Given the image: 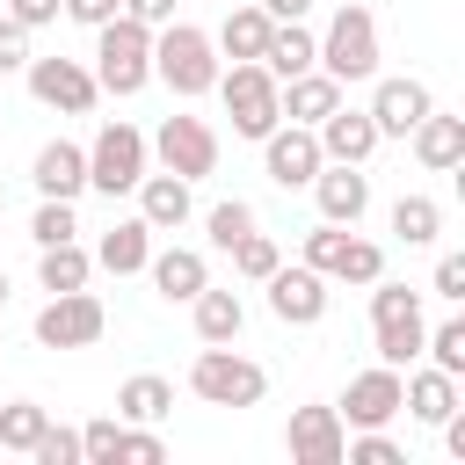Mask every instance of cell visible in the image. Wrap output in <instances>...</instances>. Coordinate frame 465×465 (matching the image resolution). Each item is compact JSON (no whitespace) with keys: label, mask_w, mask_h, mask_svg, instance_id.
Listing matches in <instances>:
<instances>
[{"label":"cell","mask_w":465,"mask_h":465,"mask_svg":"<svg viewBox=\"0 0 465 465\" xmlns=\"http://www.w3.org/2000/svg\"><path fill=\"white\" fill-rule=\"evenodd\" d=\"M116 458H131V465H160V458H167V443H160L145 421H124V429H116Z\"/></svg>","instance_id":"74e56055"},{"label":"cell","mask_w":465,"mask_h":465,"mask_svg":"<svg viewBox=\"0 0 465 465\" xmlns=\"http://www.w3.org/2000/svg\"><path fill=\"white\" fill-rule=\"evenodd\" d=\"M94 87L102 94H138V87H153V29L145 22H131V15H109L102 29H94Z\"/></svg>","instance_id":"7a4b0ae2"},{"label":"cell","mask_w":465,"mask_h":465,"mask_svg":"<svg viewBox=\"0 0 465 465\" xmlns=\"http://www.w3.org/2000/svg\"><path fill=\"white\" fill-rule=\"evenodd\" d=\"M262 291H269V312H276L283 327H320V320H327V298H334V291H327V276H320V269H305V262H298V269H283V262H276V269L262 276Z\"/></svg>","instance_id":"7c38bea8"},{"label":"cell","mask_w":465,"mask_h":465,"mask_svg":"<svg viewBox=\"0 0 465 465\" xmlns=\"http://www.w3.org/2000/svg\"><path fill=\"white\" fill-rule=\"evenodd\" d=\"M29 240H36V247L80 240V218H73V203H65V196H44V203H36V218H29Z\"/></svg>","instance_id":"e575fe53"},{"label":"cell","mask_w":465,"mask_h":465,"mask_svg":"<svg viewBox=\"0 0 465 465\" xmlns=\"http://www.w3.org/2000/svg\"><path fill=\"white\" fill-rule=\"evenodd\" d=\"M421 356H429L436 371L465 378V320H443V327H429V334H421Z\"/></svg>","instance_id":"d590c367"},{"label":"cell","mask_w":465,"mask_h":465,"mask_svg":"<svg viewBox=\"0 0 465 465\" xmlns=\"http://www.w3.org/2000/svg\"><path fill=\"white\" fill-rule=\"evenodd\" d=\"M29 458H36V465H80V429H58V421H51Z\"/></svg>","instance_id":"f35d334b"},{"label":"cell","mask_w":465,"mask_h":465,"mask_svg":"<svg viewBox=\"0 0 465 465\" xmlns=\"http://www.w3.org/2000/svg\"><path fill=\"white\" fill-rule=\"evenodd\" d=\"M334 414H341V429H385V421L400 414V371H392V363H371V371H356Z\"/></svg>","instance_id":"5bb4252c"},{"label":"cell","mask_w":465,"mask_h":465,"mask_svg":"<svg viewBox=\"0 0 465 465\" xmlns=\"http://www.w3.org/2000/svg\"><path fill=\"white\" fill-rule=\"evenodd\" d=\"M145 160H153L145 131L124 124V116H109V124L94 131V145H87V189H102V196H131L138 174H145Z\"/></svg>","instance_id":"ba28073f"},{"label":"cell","mask_w":465,"mask_h":465,"mask_svg":"<svg viewBox=\"0 0 465 465\" xmlns=\"http://www.w3.org/2000/svg\"><path fill=\"white\" fill-rule=\"evenodd\" d=\"M320 138H312V124H276L269 138H262V174L276 182V189H305L312 174H320Z\"/></svg>","instance_id":"4fadbf2b"},{"label":"cell","mask_w":465,"mask_h":465,"mask_svg":"<svg viewBox=\"0 0 465 465\" xmlns=\"http://www.w3.org/2000/svg\"><path fill=\"white\" fill-rule=\"evenodd\" d=\"M22 80H29V94H36L44 109H58V116H87V109L102 102V87H94V73H87L80 58H36V51H29Z\"/></svg>","instance_id":"8fae6325"},{"label":"cell","mask_w":465,"mask_h":465,"mask_svg":"<svg viewBox=\"0 0 465 465\" xmlns=\"http://www.w3.org/2000/svg\"><path fill=\"white\" fill-rule=\"evenodd\" d=\"M341 458H349V465H407V450H400L385 429H356V436L341 443Z\"/></svg>","instance_id":"8d00e7d4"},{"label":"cell","mask_w":465,"mask_h":465,"mask_svg":"<svg viewBox=\"0 0 465 465\" xmlns=\"http://www.w3.org/2000/svg\"><path fill=\"white\" fill-rule=\"evenodd\" d=\"M102 327H109V312H102V298L87 283L80 291H51V305L36 312V341L44 349H94Z\"/></svg>","instance_id":"30bf717a"},{"label":"cell","mask_w":465,"mask_h":465,"mask_svg":"<svg viewBox=\"0 0 465 465\" xmlns=\"http://www.w3.org/2000/svg\"><path fill=\"white\" fill-rule=\"evenodd\" d=\"M320 73L341 80V87L378 80V15L363 0H349V7L327 15V29H320Z\"/></svg>","instance_id":"277c9868"},{"label":"cell","mask_w":465,"mask_h":465,"mask_svg":"<svg viewBox=\"0 0 465 465\" xmlns=\"http://www.w3.org/2000/svg\"><path fill=\"white\" fill-rule=\"evenodd\" d=\"M363 291H371V341H378V363L407 371V363L421 356V334H429L421 291H414V283H392V276H378V283H363Z\"/></svg>","instance_id":"3957f363"},{"label":"cell","mask_w":465,"mask_h":465,"mask_svg":"<svg viewBox=\"0 0 465 465\" xmlns=\"http://www.w3.org/2000/svg\"><path fill=\"white\" fill-rule=\"evenodd\" d=\"M131 196H138V218H145L153 232H182V225H189V211H196V203H189V182H182V174H167V167H160V174L145 167Z\"/></svg>","instance_id":"ffe728a7"},{"label":"cell","mask_w":465,"mask_h":465,"mask_svg":"<svg viewBox=\"0 0 465 465\" xmlns=\"http://www.w3.org/2000/svg\"><path fill=\"white\" fill-rule=\"evenodd\" d=\"M145 276H153V291H160L167 305H189V298L211 283V262H203L196 247H160V254L145 262Z\"/></svg>","instance_id":"603a6c76"},{"label":"cell","mask_w":465,"mask_h":465,"mask_svg":"<svg viewBox=\"0 0 465 465\" xmlns=\"http://www.w3.org/2000/svg\"><path fill=\"white\" fill-rule=\"evenodd\" d=\"M276 102H283V124H320V116L341 102V80H327V73L312 65V73L283 80V87H276Z\"/></svg>","instance_id":"484cf974"},{"label":"cell","mask_w":465,"mask_h":465,"mask_svg":"<svg viewBox=\"0 0 465 465\" xmlns=\"http://www.w3.org/2000/svg\"><path fill=\"white\" fill-rule=\"evenodd\" d=\"M87 276H94V254H87L80 240H58V247L36 254V283H44V291H80Z\"/></svg>","instance_id":"4dcf8cb0"},{"label":"cell","mask_w":465,"mask_h":465,"mask_svg":"<svg viewBox=\"0 0 465 465\" xmlns=\"http://www.w3.org/2000/svg\"><path fill=\"white\" fill-rule=\"evenodd\" d=\"M0 15H15V22L36 36V29H51V22H58V0H0Z\"/></svg>","instance_id":"7bdbcfd3"},{"label":"cell","mask_w":465,"mask_h":465,"mask_svg":"<svg viewBox=\"0 0 465 465\" xmlns=\"http://www.w3.org/2000/svg\"><path fill=\"white\" fill-rule=\"evenodd\" d=\"M58 15L80 22V29H102L109 15H124V0H58Z\"/></svg>","instance_id":"ee69618b"},{"label":"cell","mask_w":465,"mask_h":465,"mask_svg":"<svg viewBox=\"0 0 465 465\" xmlns=\"http://www.w3.org/2000/svg\"><path fill=\"white\" fill-rule=\"evenodd\" d=\"M225 254H232V269H240V276H247V283H262V276H269V269H276V262H283V247H276V240H269V232H262V225H254V232H240V240H232V247H225Z\"/></svg>","instance_id":"836d02e7"},{"label":"cell","mask_w":465,"mask_h":465,"mask_svg":"<svg viewBox=\"0 0 465 465\" xmlns=\"http://www.w3.org/2000/svg\"><path fill=\"white\" fill-rule=\"evenodd\" d=\"M124 15L145 22V29H160V22H174V0H124Z\"/></svg>","instance_id":"f6af8a7d"},{"label":"cell","mask_w":465,"mask_h":465,"mask_svg":"<svg viewBox=\"0 0 465 465\" xmlns=\"http://www.w3.org/2000/svg\"><path fill=\"white\" fill-rule=\"evenodd\" d=\"M312 138H320V153L327 160H349V167H363L385 138H378V124H371V109H349V102H334L320 124H312Z\"/></svg>","instance_id":"e0dca14e"},{"label":"cell","mask_w":465,"mask_h":465,"mask_svg":"<svg viewBox=\"0 0 465 465\" xmlns=\"http://www.w3.org/2000/svg\"><path fill=\"white\" fill-rule=\"evenodd\" d=\"M269 29H276V22H269V15H262V7L247 0V7H232V15L218 22V36H211V44H218L225 58H262V44H269Z\"/></svg>","instance_id":"f1b7e54d"},{"label":"cell","mask_w":465,"mask_h":465,"mask_svg":"<svg viewBox=\"0 0 465 465\" xmlns=\"http://www.w3.org/2000/svg\"><path fill=\"white\" fill-rule=\"evenodd\" d=\"M305 269H320L327 283H378L385 276V247L378 240H363L356 225H312L305 232Z\"/></svg>","instance_id":"52a82bcc"},{"label":"cell","mask_w":465,"mask_h":465,"mask_svg":"<svg viewBox=\"0 0 465 465\" xmlns=\"http://www.w3.org/2000/svg\"><path fill=\"white\" fill-rule=\"evenodd\" d=\"M429 291H436L443 305H465V254H443L436 276H429Z\"/></svg>","instance_id":"60d3db41"},{"label":"cell","mask_w":465,"mask_h":465,"mask_svg":"<svg viewBox=\"0 0 465 465\" xmlns=\"http://www.w3.org/2000/svg\"><path fill=\"white\" fill-rule=\"evenodd\" d=\"M174 414V385L160 378V371H138V378H124L116 385V421H167Z\"/></svg>","instance_id":"83f0119b"},{"label":"cell","mask_w":465,"mask_h":465,"mask_svg":"<svg viewBox=\"0 0 465 465\" xmlns=\"http://www.w3.org/2000/svg\"><path fill=\"white\" fill-rule=\"evenodd\" d=\"M189 312H196V341H240V327H247L240 291H218V283H203L189 298Z\"/></svg>","instance_id":"4316f807"},{"label":"cell","mask_w":465,"mask_h":465,"mask_svg":"<svg viewBox=\"0 0 465 465\" xmlns=\"http://www.w3.org/2000/svg\"><path fill=\"white\" fill-rule=\"evenodd\" d=\"M450 407H458V378H450V371L429 363V371H407V378H400V414H414V421L436 429Z\"/></svg>","instance_id":"d4e9b609"},{"label":"cell","mask_w":465,"mask_h":465,"mask_svg":"<svg viewBox=\"0 0 465 465\" xmlns=\"http://www.w3.org/2000/svg\"><path fill=\"white\" fill-rule=\"evenodd\" d=\"M429 109H436V94H429L421 80H378V87H371V124H378V138H407Z\"/></svg>","instance_id":"ac0fdd59"},{"label":"cell","mask_w":465,"mask_h":465,"mask_svg":"<svg viewBox=\"0 0 465 465\" xmlns=\"http://www.w3.org/2000/svg\"><path fill=\"white\" fill-rule=\"evenodd\" d=\"M218 44H211V29H196V22H160L153 29V80H167L182 102H196V94H211L218 87Z\"/></svg>","instance_id":"6da1fadb"},{"label":"cell","mask_w":465,"mask_h":465,"mask_svg":"<svg viewBox=\"0 0 465 465\" xmlns=\"http://www.w3.org/2000/svg\"><path fill=\"white\" fill-rule=\"evenodd\" d=\"M145 145H153V160H160L167 174H182V182L218 174V131H211L203 116H160V131H153Z\"/></svg>","instance_id":"9c48e42d"},{"label":"cell","mask_w":465,"mask_h":465,"mask_svg":"<svg viewBox=\"0 0 465 465\" xmlns=\"http://www.w3.org/2000/svg\"><path fill=\"white\" fill-rule=\"evenodd\" d=\"M0 305H7V269H0Z\"/></svg>","instance_id":"7dc6e473"},{"label":"cell","mask_w":465,"mask_h":465,"mask_svg":"<svg viewBox=\"0 0 465 465\" xmlns=\"http://www.w3.org/2000/svg\"><path fill=\"white\" fill-rule=\"evenodd\" d=\"M385 225H392L400 247H429V240L443 232V203H436V196H400V203L385 211Z\"/></svg>","instance_id":"f546056e"},{"label":"cell","mask_w":465,"mask_h":465,"mask_svg":"<svg viewBox=\"0 0 465 465\" xmlns=\"http://www.w3.org/2000/svg\"><path fill=\"white\" fill-rule=\"evenodd\" d=\"M414 160L429 167V174H450V167H465V116H443V109H429L414 131Z\"/></svg>","instance_id":"44dd1931"},{"label":"cell","mask_w":465,"mask_h":465,"mask_svg":"<svg viewBox=\"0 0 465 465\" xmlns=\"http://www.w3.org/2000/svg\"><path fill=\"white\" fill-rule=\"evenodd\" d=\"M254 225H262V218H254V203H247V196H225V203H211V211H203L211 247H232V240H240V232H254Z\"/></svg>","instance_id":"d6a6232c"},{"label":"cell","mask_w":465,"mask_h":465,"mask_svg":"<svg viewBox=\"0 0 465 465\" xmlns=\"http://www.w3.org/2000/svg\"><path fill=\"white\" fill-rule=\"evenodd\" d=\"M116 429H124V421H87V429H80V458H87V465H116Z\"/></svg>","instance_id":"ab89813d"},{"label":"cell","mask_w":465,"mask_h":465,"mask_svg":"<svg viewBox=\"0 0 465 465\" xmlns=\"http://www.w3.org/2000/svg\"><path fill=\"white\" fill-rule=\"evenodd\" d=\"M341 443H349V429H341L334 407H298L291 429H283L291 465H341Z\"/></svg>","instance_id":"2e32d148"},{"label":"cell","mask_w":465,"mask_h":465,"mask_svg":"<svg viewBox=\"0 0 465 465\" xmlns=\"http://www.w3.org/2000/svg\"><path fill=\"white\" fill-rule=\"evenodd\" d=\"M44 429H51V407H36V400H7V407H0V450L29 458Z\"/></svg>","instance_id":"1f68e13d"},{"label":"cell","mask_w":465,"mask_h":465,"mask_svg":"<svg viewBox=\"0 0 465 465\" xmlns=\"http://www.w3.org/2000/svg\"><path fill=\"white\" fill-rule=\"evenodd\" d=\"M29 182H36V196H80L87 189V145H73V138H51V145H36V160H29Z\"/></svg>","instance_id":"d6986e66"},{"label":"cell","mask_w":465,"mask_h":465,"mask_svg":"<svg viewBox=\"0 0 465 465\" xmlns=\"http://www.w3.org/2000/svg\"><path fill=\"white\" fill-rule=\"evenodd\" d=\"M254 7H262L269 22H305V15H312V0H254Z\"/></svg>","instance_id":"bcb514c9"},{"label":"cell","mask_w":465,"mask_h":465,"mask_svg":"<svg viewBox=\"0 0 465 465\" xmlns=\"http://www.w3.org/2000/svg\"><path fill=\"white\" fill-rule=\"evenodd\" d=\"M189 392H196L203 407H262L269 371H262L254 356H240L232 341H203L196 363H189Z\"/></svg>","instance_id":"5b68a950"},{"label":"cell","mask_w":465,"mask_h":465,"mask_svg":"<svg viewBox=\"0 0 465 465\" xmlns=\"http://www.w3.org/2000/svg\"><path fill=\"white\" fill-rule=\"evenodd\" d=\"M29 65V29L15 15H0V73H22Z\"/></svg>","instance_id":"b9f144b4"},{"label":"cell","mask_w":465,"mask_h":465,"mask_svg":"<svg viewBox=\"0 0 465 465\" xmlns=\"http://www.w3.org/2000/svg\"><path fill=\"white\" fill-rule=\"evenodd\" d=\"M211 94H225V116H232V131L240 138H269L276 124H283V102H276V73L262 65V58H232V65H218V87Z\"/></svg>","instance_id":"8992f818"},{"label":"cell","mask_w":465,"mask_h":465,"mask_svg":"<svg viewBox=\"0 0 465 465\" xmlns=\"http://www.w3.org/2000/svg\"><path fill=\"white\" fill-rule=\"evenodd\" d=\"M0 211H7V189H0Z\"/></svg>","instance_id":"c3c4849f"},{"label":"cell","mask_w":465,"mask_h":465,"mask_svg":"<svg viewBox=\"0 0 465 465\" xmlns=\"http://www.w3.org/2000/svg\"><path fill=\"white\" fill-rule=\"evenodd\" d=\"M262 65L276 73V87L283 80H298V73H312L320 65V36L305 29V22H276L269 29V44H262Z\"/></svg>","instance_id":"cb8c5ba5"},{"label":"cell","mask_w":465,"mask_h":465,"mask_svg":"<svg viewBox=\"0 0 465 465\" xmlns=\"http://www.w3.org/2000/svg\"><path fill=\"white\" fill-rule=\"evenodd\" d=\"M305 189H312V203H320L327 225H356V218L371 211V174L349 167V160H320V174H312Z\"/></svg>","instance_id":"9a60e30c"},{"label":"cell","mask_w":465,"mask_h":465,"mask_svg":"<svg viewBox=\"0 0 465 465\" xmlns=\"http://www.w3.org/2000/svg\"><path fill=\"white\" fill-rule=\"evenodd\" d=\"M153 262V225L131 211V218H116L102 240H94V269H109V276H138Z\"/></svg>","instance_id":"7402d4cb"}]
</instances>
